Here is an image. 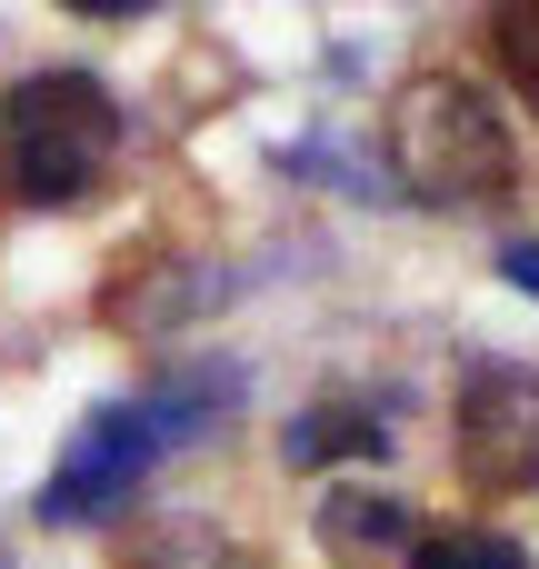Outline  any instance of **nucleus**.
Masks as SVG:
<instances>
[{
	"instance_id": "4",
	"label": "nucleus",
	"mask_w": 539,
	"mask_h": 569,
	"mask_svg": "<svg viewBox=\"0 0 539 569\" xmlns=\"http://www.w3.org/2000/svg\"><path fill=\"white\" fill-rule=\"evenodd\" d=\"M450 450H460V480H470L480 500L539 490V370L530 360H470V370H460Z\"/></svg>"
},
{
	"instance_id": "11",
	"label": "nucleus",
	"mask_w": 539,
	"mask_h": 569,
	"mask_svg": "<svg viewBox=\"0 0 539 569\" xmlns=\"http://www.w3.org/2000/svg\"><path fill=\"white\" fill-rule=\"evenodd\" d=\"M0 569H10V560H0Z\"/></svg>"
},
{
	"instance_id": "10",
	"label": "nucleus",
	"mask_w": 539,
	"mask_h": 569,
	"mask_svg": "<svg viewBox=\"0 0 539 569\" xmlns=\"http://www.w3.org/2000/svg\"><path fill=\"white\" fill-rule=\"evenodd\" d=\"M60 10H80V20H140V10H160V0H60Z\"/></svg>"
},
{
	"instance_id": "9",
	"label": "nucleus",
	"mask_w": 539,
	"mask_h": 569,
	"mask_svg": "<svg viewBox=\"0 0 539 569\" xmlns=\"http://www.w3.org/2000/svg\"><path fill=\"white\" fill-rule=\"evenodd\" d=\"M500 270H510V290H530V300H539V240H510Z\"/></svg>"
},
{
	"instance_id": "7",
	"label": "nucleus",
	"mask_w": 539,
	"mask_h": 569,
	"mask_svg": "<svg viewBox=\"0 0 539 569\" xmlns=\"http://www.w3.org/2000/svg\"><path fill=\"white\" fill-rule=\"evenodd\" d=\"M490 60H500V80L539 110V0H490Z\"/></svg>"
},
{
	"instance_id": "3",
	"label": "nucleus",
	"mask_w": 539,
	"mask_h": 569,
	"mask_svg": "<svg viewBox=\"0 0 539 569\" xmlns=\"http://www.w3.org/2000/svg\"><path fill=\"white\" fill-rule=\"evenodd\" d=\"M390 170L410 200L430 210H490L520 190V140L500 120V100L460 70H420L390 100Z\"/></svg>"
},
{
	"instance_id": "2",
	"label": "nucleus",
	"mask_w": 539,
	"mask_h": 569,
	"mask_svg": "<svg viewBox=\"0 0 539 569\" xmlns=\"http://www.w3.org/2000/svg\"><path fill=\"white\" fill-rule=\"evenodd\" d=\"M120 160V100L90 70H30L0 100V200L10 210H80Z\"/></svg>"
},
{
	"instance_id": "1",
	"label": "nucleus",
	"mask_w": 539,
	"mask_h": 569,
	"mask_svg": "<svg viewBox=\"0 0 539 569\" xmlns=\"http://www.w3.org/2000/svg\"><path fill=\"white\" fill-rule=\"evenodd\" d=\"M230 410H240V370H220V360H190V370H170V380H150V390L90 410V420L70 430L60 470L40 480V520H50V530L110 520L120 500H140V480H150L160 460H180L190 440H210Z\"/></svg>"
},
{
	"instance_id": "6",
	"label": "nucleus",
	"mask_w": 539,
	"mask_h": 569,
	"mask_svg": "<svg viewBox=\"0 0 539 569\" xmlns=\"http://www.w3.org/2000/svg\"><path fill=\"white\" fill-rule=\"evenodd\" d=\"M290 470H330V460H380L390 450V400H310L290 420Z\"/></svg>"
},
{
	"instance_id": "8",
	"label": "nucleus",
	"mask_w": 539,
	"mask_h": 569,
	"mask_svg": "<svg viewBox=\"0 0 539 569\" xmlns=\"http://www.w3.org/2000/svg\"><path fill=\"white\" fill-rule=\"evenodd\" d=\"M410 569H530V550L510 530H420Z\"/></svg>"
},
{
	"instance_id": "5",
	"label": "nucleus",
	"mask_w": 539,
	"mask_h": 569,
	"mask_svg": "<svg viewBox=\"0 0 539 569\" xmlns=\"http://www.w3.org/2000/svg\"><path fill=\"white\" fill-rule=\"evenodd\" d=\"M420 530H410V500H390V490H330L320 500V550L340 569H380L400 560Z\"/></svg>"
}]
</instances>
